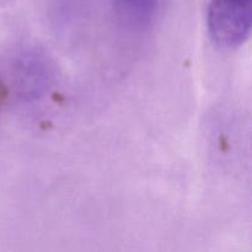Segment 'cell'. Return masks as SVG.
Wrapping results in <instances>:
<instances>
[{"label":"cell","instance_id":"obj_1","mask_svg":"<svg viewBox=\"0 0 252 252\" xmlns=\"http://www.w3.org/2000/svg\"><path fill=\"white\" fill-rule=\"evenodd\" d=\"M252 0H211L207 29L218 46L236 48L248 41L251 32Z\"/></svg>","mask_w":252,"mask_h":252},{"label":"cell","instance_id":"obj_2","mask_svg":"<svg viewBox=\"0 0 252 252\" xmlns=\"http://www.w3.org/2000/svg\"><path fill=\"white\" fill-rule=\"evenodd\" d=\"M118 19L127 27L143 30L155 17L159 0H111Z\"/></svg>","mask_w":252,"mask_h":252}]
</instances>
